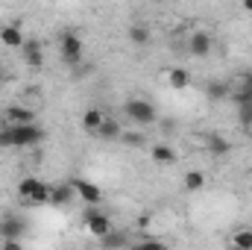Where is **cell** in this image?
I'll return each mask as SVG.
<instances>
[{
  "mask_svg": "<svg viewBox=\"0 0 252 250\" xmlns=\"http://www.w3.org/2000/svg\"><path fill=\"white\" fill-rule=\"evenodd\" d=\"M202 186H205V174L202 171H188L185 174V188L188 191H199Z\"/></svg>",
  "mask_w": 252,
  "mask_h": 250,
  "instance_id": "obj_19",
  "label": "cell"
},
{
  "mask_svg": "<svg viewBox=\"0 0 252 250\" xmlns=\"http://www.w3.org/2000/svg\"><path fill=\"white\" fill-rule=\"evenodd\" d=\"M103 109H97V106H91V109H85V115H82V126L88 129V132H97V126L103 124Z\"/></svg>",
  "mask_w": 252,
  "mask_h": 250,
  "instance_id": "obj_14",
  "label": "cell"
},
{
  "mask_svg": "<svg viewBox=\"0 0 252 250\" xmlns=\"http://www.w3.org/2000/svg\"><path fill=\"white\" fill-rule=\"evenodd\" d=\"M244 9H247V12H252V0H244Z\"/></svg>",
  "mask_w": 252,
  "mask_h": 250,
  "instance_id": "obj_27",
  "label": "cell"
},
{
  "mask_svg": "<svg viewBox=\"0 0 252 250\" xmlns=\"http://www.w3.org/2000/svg\"><path fill=\"white\" fill-rule=\"evenodd\" d=\"M21 50H24V59H27V65H32V68H41V65H44V50H41V42L27 39V42L21 44Z\"/></svg>",
  "mask_w": 252,
  "mask_h": 250,
  "instance_id": "obj_8",
  "label": "cell"
},
{
  "mask_svg": "<svg viewBox=\"0 0 252 250\" xmlns=\"http://www.w3.org/2000/svg\"><path fill=\"white\" fill-rule=\"evenodd\" d=\"M121 138H124L126 144H135V147L144 144V135H138V132H121Z\"/></svg>",
  "mask_w": 252,
  "mask_h": 250,
  "instance_id": "obj_25",
  "label": "cell"
},
{
  "mask_svg": "<svg viewBox=\"0 0 252 250\" xmlns=\"http://www.w3.org/2000/svg\"><path fill=\"white\" fill-rule=\"evenodd\" d=\"M156 3H158V0H156Z\"/></svg>",
  "mask_w": 252,
  "mask_h": 250,
  "instance_id": "obj_30",
  "label": "cell"
},
{
  "mask_svg": "<svg viewBox=\"0 0 252 250\" xmlns=\"http://www.w3.org/2000/svg\"><path fill=\"white\" fill-rule=\"evenodd\" d=\"M0 77H3V74H0Z\"/></svg>",
  "mask_w": 252,
  "mask_h": 250,
  "instance_id": "obj_29",
  "label": "cell"
},
{
  "mask_svg": "<svg viewBox=\"0 0 252 250\" xmlns=\"http://www.w3.org/2000/svg\"><path fill=\"white\" fill-rule=\"evenodd\" d=\"M129 42H132V44H138V47L150 44V27H144V24L129 27Z\"/></svg>",
  "mask_w": 252,
  "mask_h": 250,
  "instance_id": "obj_17",
  "label": "cell"
},
{
  "mask_svg": "<svg viewBox=\"0 0 252 250\" xmlns=\"http://www.w3.org/2000/svg\"><path fill=\"white\" fill-rule=\"evenodd\" d=\"M73 197H76V188L70 186V183H62V186L50 188V203H53V206H70Z\"/></svg>",
  "mask_w": 252,
  "mask_h": 250,
  "instance_id": "obj_9",
  "label": "cell"
},
{
  "mask_svg": "<svg viewBox=\"0 0 252 250\" xmlns=\"http://www.w3.org/2000/svg\"><path fill=\"white\" fill-rule=\"evenodd\" d=\"M85 224H88V233L97 236V239H103V236L112 230V221H109V215H103V212H88V215H85Z\"/></svg>",
  "mask_w": 252,
  "mask_h": 250,
  "instance_id": "obj_5",
  "label": "cell"
},
{
  "mask_svg": "<svg viewBox=\"0 0 252 250\" xmlns=\"http://www.w3.org/2000/svg\"><path fill=\"white\" fill-rule=\"evenodd\" d=\"M208 97L211 100H217V97H229V83H220V80H214V83H208Z\"/></svg>",
  "mask_w": 252,
  "mask_h": 250,
  "instance_id": "obj_20",
  "label": "cell"
},
{
  "mask_svg": "<svg viewBox=\"0 0 252 250\" xmlns=\"http://www.w3.org/2000/svg\"><path fill=\"white\" fill-rule=\"evenodd\" d=\"M241 106V112H238V118H241V124H252V100H244V103H238Z\"/></svg>",
  "mask_w": 252,
  "mask_h": 250,
  "instance_id": "obj_24",
  "label": "cell"
},
{
  "mask_svg": "<svg viewBox=\"0 0 252 250\" xmlns=\"http://www.w3.org/2000/svg\"><path fill=\"white\" fill-rule=\"evenodd\" d=\"M70 186L76 188V194H79L82 203H100L103 200V191L94 183H88V180H70Z\"/></svg>",
  "mask_w": 252,
  "mask_h": 250,
  "instance_id": "obj_6",
  "label": "cell"
},
{
  "mask_svg": "<svg viewBox=\"0 0 252 250\" xmlns=\"http://www.w3.org/2000/svg\"><path fill=\"white\" fill-rule=\"evenodd\" d=\"M0 147H15V132H12V124L0 126Z\"/></svg>",
  "mask_w": 252,
  "mask_h": 250,
  "instance_id": "obj_23",
  "label": "cell"
},
{
  "mask_svg": "<svg viewBox=\"0 0 252 250\" xmlns=\"http://www.w3.org/2000/svg\"><path fill=\"white\" fill-rule=\"evenodd\" d=\"M250 126H252V124H250ZM250 138H252V129H250Z\"/></svg>",
  "mask_w": 252,
  "mask_h": 250,
  "instance_id": "obj_28",
  "label": "cell"
},
{
  "mask_svg": "<svg viewBox=\"0 0 252 250\" xmlns=\"http://www.w3.org/2000/svg\"><path fill=\"white\" fill-rule=\"evenodd\" d=\"M121 132H124V129H121V124H118L115 118H103V124L97 126L94 135H100L103 141H115V138H121Z\"/></svg>",
  "mask_w": 252,
  "mask_h": 250,
  "instance_id": "obj_11",
  "label": "cell"
},
{
  "mask_svg": "<svg viewBox=\"0 0 252 250\" xmlns=\"http://www.w3.org/2000/svg\"><path fill=\"white\" fill-rule=\"evenodd\" d=\"M188 50L193 53V56H208V53H211V36L202 33V30L193 33V36L188 39Z\"/></svg>",
  "mask_w": 252,
  "mask_h": 250,
  "instance_id": "obj_10",
  "label": "cell"
},
{
  "mask_svg": "<svg viewBox=\"0 0 252 250\" xmlns=\"http://www.w3.org/2000/svg\"><path fill=\"white\" fill-rule=\"evenodd\" d=\"M150 156H153V162H158V165H173V162H176V150L167 147V144H156V147L150 150Z\"/></svg>",
  "mask_w": 252,
  "mask_h": 250,
  "instance_id": "obj_12",
  "label": "cell"
},
{
  "mask_svg": "<svg viewBox=\"0 0 252 250\" xmlns=\"http://www.w3.org/2000/svg\"><path fill=\"white\" fill-rule=\"evenodd\" d=\"M126 115L135 121V124H153L156 121V106L150 103V100H141V97H132V100H126Z\"/></svg>",
  "mask_w": 252,
  "mask_h": 250,
  "instance_id": "obj_2",
  "label": "cell"
},
{
  "mask_svg": "<svg viewBox=\"0 0 252 250\" xmlns=\"http://www.w3.org/2000/svg\"><path fill=\"white\" fill-rule=\"evenodd\" d=\"M6 118H9V124H30V121H35V109L12 103V106H6Z\"/></svg>",
  "mask_w": 252,
  "mask_h": 250,
  "instance_id": "obj_7",
  "label": "cell"
},
{
  "mask_svg": "<svg viewBox=\"0 0 252 250\" xmlns=\"http://www.w3.org/2000/svg\"><path fill=\"white\" fill-rule=\"evenodd\" d=\"M232 245L241 248V250H252V230H241V233H235Z\"/></svg>",
  "mask_w": 252,
  "mask_h": 250,
  "instance_id": "obj_22",
  "label": "cell"
},
{
  "mask_svg": "<svg viewBox=\"0 0 252 250\" xmlns=\"http://www.w3.org/2000/svg\"><path fill=\"white\" fill-rule=\"evenodd\" d=\"M0 42H3L6 47H21L27 39L21 36V30H18V27H3V30H0Z\"/></svg>",
  "mask_w": 252,
  "mask_h": 250,
  "instance_id": "obj_13",
  "label": "cell"
},
{
  "mask_svg": "<svg viewBox=\"0 0 252 250\" xmlns=\"http://www.w3.org/2000/svg\"><path fill=\"white\" fill-rule=\"evenodd\" d=\"M12 132H15V147H30V144H38L44 138V129L30 121V124H12Z\"/></svg>",
  "mask_w": 252,
  "mask_h": 250,
  "instance_id": "obj_3",
  "label": "cell"
},
{
  "mask_svg": "<svg viewBox=\"0 0 252 250\" xmlns=\"http://www.w3.org/2000/svg\"><path fill=\"white\" fill-rule=\"evenodd\" d=\"M21 197L30 203V206H44V203H50V186H44L41 180H35V177H27V180H21Z\"/></svg>",
  "mask_w": 252,
  "mask_h": 250,
  "instance_id": "obj_1",
  "label": "cell"
},
{
  "mask_svg": "<svg viewBox=\"0 0 252 250\" xmlns=\"http://www.w3.org/2000/svg\"><path fill=\"white\" fill-rule=\"evenodd\" d=\"M167 83H170L173 88H179V91H182V88H188L190 77H188V71H185V68H170V71H167Z\"/></svg>",
  "mask_w": 252,
  "mask_h": 250,
  "instance_id": "obj_16",
  "label": "cell"
},
{
  "mask_svg": "<svg viewBox=\"0 0 252 250\" xmlns=\"http://www.w3.org/2000/svg\"><path fill=\"white\" fill-rule=\"evenodd\" d=\"M208 150H211L214 156H226V153L232 150V144H229L223 135H217V132H208Z\"/></svg>",
  "mask_w": 252,
  "mask_h": 250,
  "instance_id": "obj_15",
  "label": "cell"
},
{
  "mask_svg": "<svg viewBox=\"0 0 252 250\" xmlns=\"http://www.w3.org/2000/svg\"><path fill=\"white\" fill-rule=\"evenodd\" d=\"M21 233H24V224H21L18 218H6V221L0 224V236H3V239H18Z\"/></svg>",
  "mask_w": 252,
  "mask_h": 250,
  "instance_id": "obj_18",
  "label": "cell"
},
{
  "mask_svg": "<svg viewBox=\"0 0 252 250\" xmlns=\"http://www.w3.org/2000/svg\"><path fill=\"white\" fill-rule=\"evenodd\" d=\"M3 248H6V250H18V248H21V242H18V239H6V242H3Z\"/></svg>",
  "mask_w": 252,
  "mask_h": 250,
  "instance_id": "obj_26",
  "label": "cell"
},
{
  "mask_svg": "<svg viewBox=\"0 0 252 250\" xmlns=\"http://www.w3.org/2000/svg\"><path fill=\"white\" fill-rule=\"evenodd\" d=\"M59 44H62V59L67 65H76L79 59H82V39L76 36V33H62L59 36Z\"/></svg>",
  "mask_w": 252,
  "mask_h": 250,
  "instance_id": "obj_4",
  "label": "cell"
},
{
  "mask_svg": "<svg viewBox=\"0 0 252 250\" xmlns=\"http://www.w3.org/2000/svg\"><path fill=\"white\" fill-rule=\"evenodd\" d=\"M100 242H103V248H124V245H126V236H124V233H112V230H109Z\"/></svg>",
  "mask_w": 252,
  "mask_h": 250,
  "instance_id": "obj_21",
  "label": "cell"
}]
</instances>
